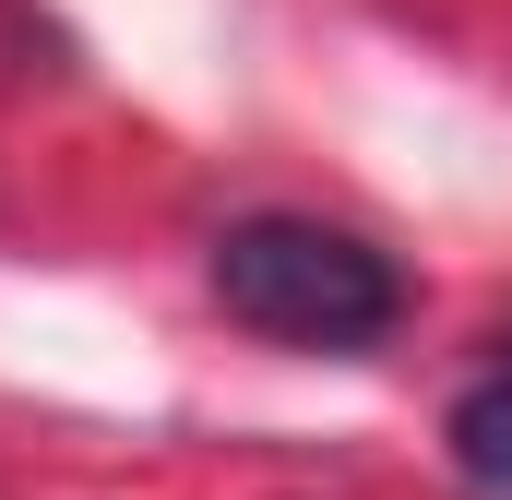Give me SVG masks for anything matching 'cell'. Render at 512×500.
<instances>
[{
    "instance_id": "1",
    "label": "cell",
    "mask_w": 512,
    "mask_h": 500,
    "mask_svg": "<svg viewBox=\"0 0 512 500\" xmlns=\"http://www.w3.org/2000/svg\"><path fill=\"white\" fill-rule=\"evenodd\" d=\"M215 298H227V322L310 346V358H358L405 322L393 250H370L358 227H322V215H239L215 239Z\"/></svg>"
},
{
    "instance_id": "2",
    "label": "cell",
    "mask_w": 512,
    "mask_h": 500,
    "mask_svg": "<svg viewBox=\"0 0 512 500\" xmlns=\"http://www.w3.org/2000/svg\"><path fill=\"white\" fill-rule=\"evenodd\" d=\"M441 453H453V477H465L477 500H512V358H501L489 381H465V393H453Z\"/></svg>"
}]
</instances>
